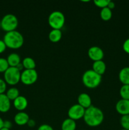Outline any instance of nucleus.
I'll use <instances>...</instances> for the list:
<instances>
[{
  "label": "nucleus",
  "mask_w": 129,
  "mask_h": 130,
  "mask_svg": "<svg viewBox=\"0 0 129 130\" xmlns=\"http://www.w3.org/2000/svg\"><path fill=\"white\" fill-rule=\"evenodd\" d=\"M38 79V73L35 69H24L21 72L20 81L25 85H32Z\"/></svg>",
  "instance_id": "obj_7"
},
{
  "label": "nucleus",
  "mask_w": 129,
  "mask_h": 130,
  "mask_svg": "<svg viewBox=\"0 0 129 130\" xmlns=\"http://www.w3.org/2000/svg\"><path fill=\"white\" fill-rule=\"evenodd\" d=\"M29 119V114L24 111L18 112L14 117V121L18 126L25 125L27 124Z\"/></svg>",
  "instance_id": "obj_13"
},
{
  "label": "nucleus",
  "mask_w": 129,
  "mask_h": 130,
  "mask_svg": "<svg viewBox=\"0 0 129 130\" xmlns=\"http://www.w3.org/2000/svg\"><path fill=\"white\" fill-rule=\"evenodd\" d=\"M0 130H10V129H7V128H3L2 129H1Z\"/></svg>",
  "instance_id": "obj_35"
},
{
  "label": "nucleus",
  "mask_w": 129,
  "mask_h": 130,
  "mask_svg": "<svg viewBox=\"0 0 129 130\" xmlns=\"http://www.w3.org/2000/svg\"><path fill=\"white\" fill-rule=\"evenodd\" d=\"M27 124L28 126L30 127V128H34V127L35 126V121L34 120V119H30Z\"/></svg>",
  "instance_id": "obj_32"
},
{
  "label": "nucleus",
  "mask_w": 129,
  "mask_h": 130,
  "mask_svg": "<svg viewBox=\"0 0 129 130\" xmlns=\"http://www.w3.org/2000/svg\"><path fill=\"white\" fill-rule=\"evenodd\" d=\"M13 105L15 109L18 111H24L28 106L27 99L25 96L20 95L13 101Z\"/></svg>",
  "instance_id": "obj_12"
},
{
  "label": "nucleus",
  "mask_w": 129,
  "mask_h": 130,
  "mask_svg": "<svg viewBox=\"0 0 129 130\" xmlns=\"http://www.w3.org/2000/svg\"><path fill=\"white\" fill-rule=\"evenodd\" d=\"M10 67L6 58H0V73H4Z\"/></svg>",
  "instance_id": "obj_25"
},
{
  "label": "nucleus",
  "mask_w": 129,
  "mask_h": 130,
  "mask_svg": "<svg viewBox=\"0 0 129 130\" xmlns=\"http://www.w3.org/2000/svg\"><path fill=\"white\" fill-rule=\"evenodd\" d=\"M37 130H54L53 127L47 124H43L40 125L39 128H37Z\"/></svg>",
  "instance_id": "obj_29"
},
{
  "label": "nucleus",
  "mask_w": 129,
  "mask_h": 130,
  "mask_svg": "<svg viewBox=\"0 0 129 130\" xmlns=\"http://www.w3.org/2000/svg\"><path fill=\"white\" fill-rule=\"evenodd\" d=\"M6 60L10 67H16L19 63H21V58L20 55L16 53H12L9 55Z\"/></svg>",
  "instance_id": "obj_17"
},
{
  "label": "nucleus",
  "mask_w": 129,
  "mask_h": 130,
  "mask_svg": "<svg viewBox=\"0 0 129 130\" xmlns=\"http://www.w3.org/2000/svg\"><path fill=\"white\" fill-rule=\"evenodd\" d=\"M0 27H1V20H0Z\"/></svg>",
  "instance_id": "obj_36"
},
{
  "label": "nucleus",
  "mask_w": 129,
  "mask_h": 130,
  "mask_svg": "<svg viewBox=\"0 0 129 130\" xmlns=\"http://www.w3.org/2000/svg\"><path fill=\"white\" fill-rule=\"evenodd\" d=\"M128 32H129V30H128Z\"/></svg>",
  "instance_id": "obj_38"
},
{
  "label": "nucleus",
  "mask_w": 129,
  "mask_h": 130,
  "mask_svg": "<svg viewBox=\"0 0 129 130\" xmlns=\"http://www.w3.org/2000/svg\"><path fill=\"white\" fill-rule=\"evenodd\" d=\"M3 41L7 48L13 50L20 48L24 43V36L16 30L6 32Z\"/></svg>",
  "instance_id": "obj_2"
},
{
  "label": "nucleus",
  "mask_w": 129,
  "mask_h": 130,
  "mask_svg": "<svg viewBox=\"0 0 129 130\" xmlns=\"http://www.w3.org/2000/svg\"><path fill=\"white\" fill-rule=\"evenodd\" d=\"M77 124L75 121L70 118L64 119L61 124V130H75Z\"/></svg>",
  "instance_id": "obj_19"
},
{
  "label": "nucleus",
  "mask_w": 129,
  "mask_h": 130,
  "mask_svg": "<svg viewBox=\"0 0 129 130\" xmlns=\"http://www.w3.org/2000/svg\"><path fill=\"white\" fill-rule=\"evenodd\" d=\"M3 124H4L3 119L0 117V129H2V128H3Z\"/></svg>",
  "instance_id": "obj_34"
},
{
  "label": "nucleus",
  "mask_w": 129,
  "mask_h": 130,
  "mask_svg": "<svg viewBox=\"0 0 129 130\" xmlns=\"http://www.w3.org/2000/svg\"><path fill=\"white\" fill-rule=\"evenodd\" d=\"M49 41L52 43H58L61 40L62 38V32L61 30L58 29H52L48 35Z\"/></svg>",
  "instance_id": "obj_18"
},
{
  "label": "nucleus",
  "mask_w": 129,
  "mask_h": 130,
  "mask_svg": "<svg viewBox=\"0 0 129 130\" xmlns=\"http://www.w3.org/2000/svg\"><path fill=\"white\" fill-rule=\"evenodd\" d=\"M87 55L90 59L93 60L94 62H96V61L102 60L104 53L103 50L100 47L97 46H93L88 50Z\"/></svg>",
  "instance_id": "obj_9"
},
{
  "label": "nucleus",
  "mask_w": 129,
  "mask_h": 130,
  "mask_svg": "<svg viewBox=\"0 0 129 130\" xmlns=\"http://www.w3.org/2000/svg\"><path fill=\"white\" fill-rule=\"evenodd\" d=\"M115 109L121 116L129 115V100L121 99L118 100L115 105Z\"/></svg>",
  "instance_id": "obj_10"
},
{
  "label": "nucleus",
  "mask_w": 129,
  "mask_h": 130,
  "mask_svg": "<svg viewBox=\"0 0 129 130\" xmlns=\"http://www.w3.org/2000/svg\"><path fill=\"white\" fill-rule=\"evenodd\" d=\"M120 122L123 129L129 130V115L122 116L120 118Z\"/></svg>",
  "instance_id": "obj_24"
},
{
  "label": "nucleus",
  "mask_w": 129,
  "mask_h": 130,
  "mask_svg": "<svg viewBox=\"0 0 129 130\" xmlns=\"http://www.w3.org/2000/svg\"><path fill=\"white\" fill-rule=\"evenodd\" d=\"M121 130H126V129H122Z\"/></svg>",
  "instance_id": "obj_37"
},
{
  "label": "nucleus",
  "mask_w": 129,
  "mask_h": 130,
  "mask_svg": "<svg viewBox=\"0 0 129 130\" xmlns=\"http://www.w3.org/2000/svg\"><path fill=\"white\" fill-rule=\"evenodd\" d=\"M92 70L98 74L100 76L105 73L106 70V65L105 62L102 60H99L94 62L92 63Z\"/></svg>",
  "instance_id": "obj_15"
},
{
  "label": "nucleus",
  "mask_w": 129,
  "mask_h": 130,
  "mask_svg": "<svg viewBox=\"0 0 129 130\" xmlns=\"http://www.w3.org/2000/svg\"><path fill=\"white\" fill-rule=\"evenodd\" d=\"M123 50L127 54H129V38L126 39L123 43Z\"/></svg>",
  "instance_id": "obj_28"
},
{
  "label": "nucleus",
  "mask_w": 129,
  "mask_h": 130,
  "mask_svg": "<svg viewBox=\"0 0 129 130\" xmlns=\"http://www.w3.org/2000/svg\"><path fill=\"white\" fill-rule=\"evenodd\" d=\"M21 72L16 67H10L4 72V80L6 84L14 86L20 81Z\"/></svg>",
  "instance_id": "obj_6"
},
{
  "label": "nucleus",
  "mask_w": 129,
  "mask_h": 130,
  "mask_svg": "<svg viewBox=\"0 0 129 130\" xmlns=\"http://www.w3.org/2000/svg\"><path fill=\"white\" fill-rule=\"evenodd\" d=\"M6 90V83L5 80L0 78V95L4 94Z\"/></svg>",
  "instance_id": "obj_27"
},
{
  "label": "nucleus",
  "mask_w": 129,
  "mask_h": 130,
  "mask_svg": "<svg viewBox=\"0 0 129 130\" xmlns=\"http://www.w3.org/2000/svg\"><path fill=\"white\" fill-rule=\"evenodd\" d=\"M85 109L79 104H74L70 107L68 110V118L74 121L79 120L83 118Z\"/></svg>",
  "instance_id": "obj_8"
},
{
  "label": "nucleus",
  "mask_w": 129,
  "mask_h": 130,
  "mask_svg": "<svg viewBox=\"0 0 129 130\" xmlns=\"http://www.w3.org/2000/svg\"><path fill=\"white\" fill-rule=\"evenodd\" d=\"M6 95L7 97L10 99V100H14L20 96V92H19L18 89L15 87H11L7 90Z\"/></svg>",
  "instance_id": "obj_22"
},
{
  "label": "nucleus",
  "mask_w": 129,
  "mask_h": 130,
  "mask_svg": "<svg viewBox=\"0 0 129 130\" xmlns=\"http://www.w3.org/2000/svg\"><path fill=\"white\" fill-rule=\"evenodd\" d=\"M12 127V123L10 121L6 120L4 121V124H3V128H7V129H10V128Z\"/></svg>",
  "instance_id": "obj_31"
},
{
  "label": "nucleus",
  "mask_w": 129,
  "mask_h": 130,
  "mask_svg": "<svg viewBox=\"0 0 129 130\" xmlns=\"http://www.w3.org/2000/svg\"><path fill=\"white\" fill-rule=\"evenodd\" d=\"M65 23V17L61 11H54L48 17V24L53 29L61 30Z\"/></svg>",
  "instance_id": "obj_4"
},
{
  "label": "nucleus",
  "mask_w": 129,
  "mask_h": 130,
  "mask_svg": "<svg viewBox=\"0 0 129 130\" xmlns=\"http://www.w3.org/2000/svg\"><path fill=\"white\" fill-rule=\"evenodd\" d=\"M118 78L123 85H129V67H125L120 70Z\"/></svg>",
  "instance_id": "obj_16"
},
{
  "label": "nucleus",
  "mask_w": 129,
  "mask_h": 130,
  "mask_svg": "<svg viewBox=\"0 0 129 130\" xmlns=\"http://www.w3.org/2000/svg\"><path fill=\"white\" fill-rule=\"evenodd\" d=\"M18 25V20L13 14H6L1 20V27L6 32L15 30Z\"/></svg>",
  "instance_id": "obj_5"
},
{
  "label": "nucleus",
  "mask_w": 129,
  "mask_h": 130,
  "mask_svg": "<svg viewBox=\"0 0 129 130\" xmlns=\"http://www.w3.org/2000/svg\"><path fill=\"white\" fill-rule=\"evenodd\" d=\"M110 0H94V3L97 7L102 9L104 8L108 7Z\"/></svg>",
  "instance_id": "obj_26"
},
{
  "label": "nucleus",
  "mask_w": 129,
  "mask_h": 130,
  "mask_svg": "<svg viewBox=\"0 0 129 130\" xmlns=\"http://www.w3.org/2000/svg\"><path fill=\"white\" fill-rule=\"evenodd\" d=\"M108 8L110 9V10H112L113 9H114L115 8V3L112 1H110L108 5Z\"/></svg>",
  "instance_id": "obj_33"
},
{
  "label": "nucleus",
  "mask_w": 129,
  "mask_h": 130,
  "mask_svg": "<svg viewBox=\"0 0 129 130\" xmlns=\"http://www.w3.org/2000/svg\"><path fill=\"white\" fill-rule=\"evenodd\" d=\"M78 104L84 108L85 109H88L92 105V100L89 94L85 93H82L80 94L77 98Z\"/></svg>",
  "instance_id": "obj_11"
},
{
  "label": "nucleus",
  "mask_w": 129,
  "mask_h": 130,
  "mask_svg": "<svg viewBox=\"0 0 129 130\" xmlns=\"http://www.w3.org/2000/svg\"><path fill=\"white\" fill-rule=\"evenodd\" d=\"M112 10L106 7L101 9L100 11V17L104 21H109L112 18Z\"/></svg>",
  "instance_id": "obj_21"
},
{
  "label": "nucleus",
  "mask_w": 129,
  "mask_h": 130,
  "mask_svg": "<svg viewBox=\"0 0 129 130\" xmlns=\"http://www.w3.org/2000/svg\"><path fill=\"white\" fill-rule=\"evenodd\" d=\"M11 107V102L6 94L0 95V112L6 113L9 111Z\"/></svg>",
  "instance_id": "obj_14"
},
{
  "label": "nucleus",
  "mask_w": 129,
  "mask_h": 130,
  "mask_svg": "<svg viewBox=\"0 0 129 130\" xmlns=\"http://www.w3.org/2000/svg\"><path fill=\"white\" fill-rule=\"evenodd\" d=\"M120 95L121 99L129 100V85H122V86L120 88Z\"/></svg>",
  "instance_id": "obj_23"
},
{
  "label": "nucleus",
  "mask_w": 129,
  "mask_h": 130,
  "mask_svg": "<svg viewBox=\"0 0 129 130\" xmlns=\"http://www.w3.org/2000/svg\"><path fill=\"white\" fill-rule=\"evenodd\" d=\"M22 63L25 69H35V67H36L35 60L31 57H25L22 60Z\"/></svg>",
  "instance_id": "obj_20"
},
{
  "label": "nucleus",
  "mask_w": 129,
  "mask_h": 130,
  "mask_svg": "<svg viewBox=\"0 0 129 130\" xmlns=\"http://www.w3.org/2000/svg\"><path fill=\"white\" fill-rule=\"evenodd\" d=\"M102 80V76L95 72L92 69L85 71L82 75V81L83 85L87 88L94 89L99 86Z\"/></svg>",
  "instance_id": "obj_3"
},
{
  "label": "nucleus",
  "mask_w": 129,
  "mask_h": 130,
  "mask_svg": "<svg viewBox=\"0 0 129 130\" xmlns=\"http://www.w3.org/2000/svg\"><path fill=\"white\" fill-rule=\"evenodd\" d=\"M83 119L89 126L97 127L103 122V112L99 108L91 105L88 109H85Z\"/></svg>",
  "instance_id": "obj_1"
},
{
  "label": "nucleus",
  "mask_w": 129,
  "mask_h": 130,
  "mask_svg": "<svg viewBox=\"0 0 129 130\" xmlns=\"http://www.w3.org/2000/svg\"><path fill=\"white\" fill-rule=\"evenodd\" d=\"M6 48H7V47H6L4 41L0 40V54L3 53V52L6 50Z\"/></svg>",
  "instance_id": "obj_30"
}]
</instances>
